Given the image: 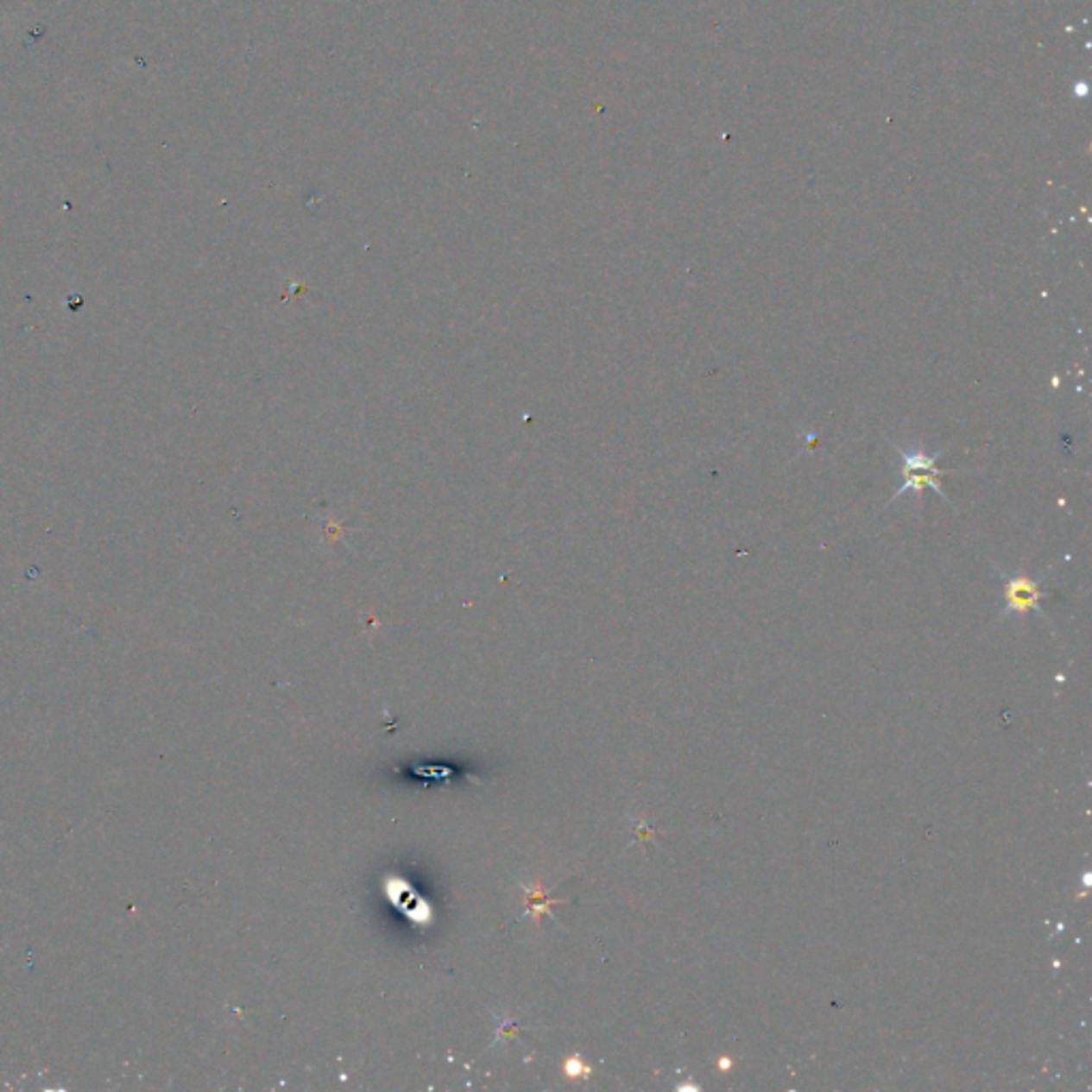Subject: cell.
Returning <instances> with one entry per match:
<instances>
[{"label":"cell","mask_w":1092,"mask_h":1092,"mask_svg":"<svg viewBox=\"0 0 1092 1092\" xmlns=\"http://www.w3.org/2000/svg\"><path fill=\"white\" fill-rule=\"evenodd\" d=\"M900 457H903L905 483L896 493V497L903 496L905 491L922 493L924 487L935 489L939 496H944L939 483V476L944 472L937 470V457H928L924 451H900Z\"/></svg>","instance_id":"obj_1"},{"label":"cell","mask_w":1092,"mask_h":1092,"mask_svg":"<svg viewBox=\"0 0 1092 1092\" xmlns=\"http://www.w3.org/2000/svg\"><path fill=\"white\" fill-rule=\"evenodd\" d=\"M525 894H527V905H529V913L533 915L536 919H540L542 913H548L551 909V900L546 899L545 894L540 892V887H527L525 886Z\"/></svg>","instance_id":"obj_3"},{"label":"cell","mask_w":1092,"mask_h":1092,"mask_svg":"<svg viewBox=\"0 0 1092 1092\" xmlns=\"http://www.w3.org/2000/svg\"><path fill=\"white\" fill-rule=\"evenodd\" d=\"M1005 589H1007V591H1005V596H1007L1009 610L1035 609V604L1039 602V597H1041V593H1039V589H1037V584L1032 583L1031 578H1024V577L1012 578V581L1007 583V587H1005Z\"/></svg>","instance_id":"obj_2"},{"label":"cell","mask_w":1092,"mask_h":1092,"mask_svg":"<svg viewBox=\"0 0 1092 1092\" xmlns=\"http://www.w3.org/2000/svg\"><path fill=\"white\" fill-rule=\"evenodd\" d=\"M581 1071H583V1073H587V1069H583L581 1060H578V1058H570V1060H568V1073H570V1077H578V1073H581Z\"/></svg>","instance_id":"obj_4"}]
</instances>
